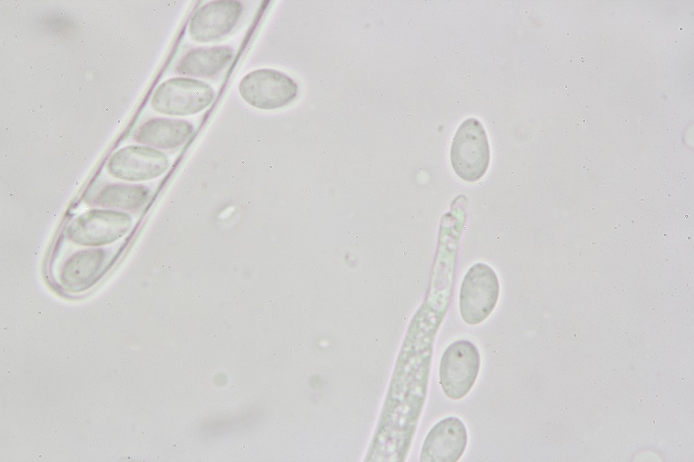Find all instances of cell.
I'll return each mask as SVG.
<instances>
[{
  "instance_id": "13",
  "label": "cell",
  "mask_w": 694,
  "mask_h": 462,
  "mask_svg": "<svg viewBox=\"0 0 694 462\" xmlns=\"http://www.w3.org/2000/svg\"><path fill=\"white\" fill-rule=\"evenodd\" d=\"M598 72L599 70L598 67H596L595 69H592L589 72V76L591 78L595 79L598 76Z\"/></svg>"
},
{
  "instance_id": "7",
  "label": "cell",
  "mask_w": 694,
  "mask_h": 462,
  "mask_svg": "<svg viewBox=\"0 0 694 462\" xmlns=\"http://www.w3.org/2000/svg\"><path fill=\"white\" fill-rule=\"evenodd\" d=\"M130 225V217L124 212L94 209L74 219L69 225L68 236L81 245L101 246L120 238Z\"/></svg>"
},
{
  "instance_id": "10",
  "label": "cell",
  "mask_w": 694,
  "mask_h": 462,
  "mask_svg": "<svg viewBox=\"0 0 694 462\" xmlns=\"http://www.w3.org/2000/svg\"><path fill=\"white\" fill-rule=\"evenodd\" d=\"M193 130L192 123L184 119L154 118L141 125L133 139L142 144L169 150L185 143Z\"/></svg>"
},
{
  "instance_id": "1",
  "label": "cell",
  "mask_w": 694,
  "mask_h": 462,
  "mask_svg": "<svg viewBox=\"0 0 694 462\" xmlns=\"http://www.w3.org/2000/svg\"><path fill=\"white\" fill-rule=\"evenodd\" d=\"M490 162L488 138L482 123L476 118L464 120L452 139L450 162L463 180L475 182L486 173Z\"/></svg>"
},
{
  "instance_id": "3",
  "label": "cell",
  "mask_w": 694,
  "mask_h": 462,
  "mask_svg": "<svg viewBox=\"0 0 694 462\" xmlns=\"http://www.w3.org/2000/svg\"><path fill=\"white\" fill-rule=\"evenodd\" d=\"M242 98L252 107L276 110L292 102L297 96V83L278 70H253L241 80L238 87Z\"/></svg>"
},
{
  "instance_id": "2",
  "label": "cell",
  "mask_w": 694,
  "mask_h": 462,
  "mask_svg": "<svg viewBox=\"0 0 694 462\" xmlns=\"http://www.w3.org/2000/svg\"><path fill=\"white\" fill-rule=\"evenodd\" d=\"M214 91L208 83L188 77L166 80L155 90L151 106L169 116H188L205 109L214 100Z\"/></svg>"
},
{
  "instance_id": "5",
  "label": "cell",
  "mask_w": 694,
  "mask_h": 462,
  "mask_svg": "<svg viewBox=\"0 0 694 462\" xmlns=\"http://www.w3.org/2000/svg\"><path fill=\"white\" fill-rule=\"evenodd\" d=\"M480 366V353L473 343L461 340L449 345L439 365V380L444 394L452 400L464 397L475 384Z\"/></svg>"
},
{
  "instance_id": "9",
  "label": "cell",
  "mask_w": 694,
  "mask_h": 462,
  "mask_svg": "<svg viewBox=\"0 0 694 462\" xmlns=\"http://www.w3.org/2000/svg\"><path fill=\"white\" fill-rule=\"evenodd\" d=\"M467 444L464 424L457 417L446 418L428 434L421 452L422 462H456Z\"/></svg>"
},
{
  "instance_id": "11",
  "label": "cell",
  "mask_w": 694,
  "mask_h": 462,
  "mask_svg": "<svg viewBox=\"0 0 694 462\" xmlns=\"http://www.w3.org/2000/svg\"><path fill=\"white\" fill-rule=\"evenodd\" d=\"M233 55V49L228 46L195 48L178 60L175 71L184 76L212 78L223 71Z\"/></svg>"
},
{
  "instance_id": "14",
  "label": "cell",
  "mask_w": 694,
  "mask_h": 462,
  "mask_svg": "<svg viewBox=\"0 0 694 462\" xmlns=\"http://www.w3.org/2000/svg\"><path fill=\"white\" fill-rule=\"evenodd\" d=\"M588 60L586 58H580L577 60V65H586Z\"/></svg>"
},
{
  "instance_id": "8",
  "label": "cell",
  "mask_w": 694,
  "mask_h": 462,
  "mask_svg": "<svg viewBox=\"0 0 694 462\" xmlns=\"http://www.w3.org/2000/svg\"><path fill=\"white\" fill-rule=\"evenodd\" d=\"M243 11L241 2L212 1L205 3L190 19L188 32L192 40L207 43L229 34L236 26Z\"/></svg>"
},
{
  "instance_id": "6",
  "label": "cell",
  "mask_w": 694,
  "mask_h": 462,
  "mask_svg": "<svg viewBox=\"0 0 694 462\" xmlns=\"http://www.w3.org/2000/svg\"><path fill=\"white\" fill-rule=\"evenodd\" d=\"M169 165L168 156L160 150L147 146L129 145L111 155L107 170L118 180L135 182L162 175Z\"/></svg>"
},
{
  "instance_id": "4",
  "label": "cell",
  "mask_w": 694,
  "mask_h": 462,
  "mask_svg": "<svg viewBox=\"0 0 694 462\" xmlns=\"http://www.w3.org/2000/svg\"><path fill=\"white\" fill-rule=\"evenodd\" d=\"M499 296V282L488 265L477 263L470 268L462 281L459 293V311L470 325L484 321L493 310Z\"/></svg>"
},
{
  "instance_id": "12",
  "label": "cell",
  "mask_w": 694,
  "mask_h": 462,
  "mask_svg": "<svg viewBox=\"0 0 694 462\" xmlns=\"http://www.w3.org/2000/svg\"><path fill=\"white\" fill-rule=\"evenodd\" d=\"M149 196L150 190L144 185L119 182L103 185L92 194L90 199L97 206L132 210L144 204Z\"/></svg>"
},
{
  "instance_id": "15",
  "label": "cell",
  "mask_w": 694,
  "mask_h": 462,
  "mask_svg": "<svg viewBox=\"0 0 694 462\" xmlns=\"http://www.w3.org/2000/svg\"><path fill=\"white\" fill-rule=\"evenodd\" d=\"M567 60H568V64L569 66H575V65H577V60H574L571 57H568V59H567Z\"/></svg>"
}]
</instances>
